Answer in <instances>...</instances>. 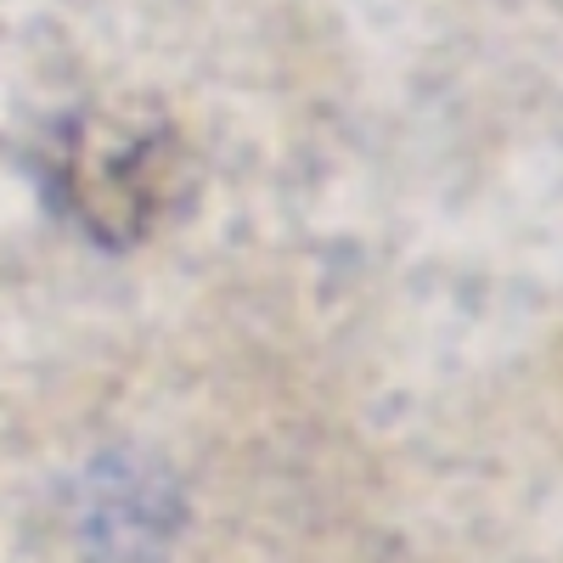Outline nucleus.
<instances>
[{
	"label": "nucleus",
	"mask_w": 563,
	"mask_h": 563,
	"mask_svg": "<svg viewBox=\"0 0 563 563\" xmlns=\"http://www.w3.org/2000/svg\"><path fill=\"white\" fill-rule=\"evenodd\" d=\"M74 186L68 203L85 209V225L108 231V214H124V231H135V214L158 203V180H153V158L147 147H113V153H85V158H63Z\"/></svg>",
	"instance_id": "1"
}]
</instances>
